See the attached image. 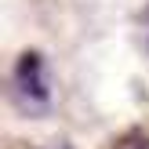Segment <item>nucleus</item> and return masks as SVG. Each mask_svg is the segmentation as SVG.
I'll list each match as a JSON object with an SVG mask.
<instances>
[{"instance_id": "1", "label": "nucleus", "mask_w": 149, "mask_h": 149, "mask_svg": "<svg viewBox=\"0 0 149 149\" xmlns=\"http://www.w3.org/2000/svg\"><path fill=\"white\" fill-rule=\"evenodd\" d=\"M11 102L22 116H47L51 113V73L40 51L18 55L11 69Z\"/></svg>"}, {"instance_id": "2", "label": "nucleus", "mask_w": 149, "mask_h": 149, "mask_svg": "<svg viewBox=\"0 0 149 149\" xmlns=\"http://www.w3.org/2000/svg\"><path fill=\"white\" fill-rule=\"evenodd\" d=\"M113 149H149V127H127L113 142Z\"/></svg>"}, {"instance_id": "3", "label": "nucleus", "mask_w": 149, "mask_h": 149, "mask_svg": "<svg viewBox=\"0 0 149 149\" xmlns=\"http://www.w3.org/2000/svg\"><path fill=\"white\" fill-rule=\"evenodd\" d=\"M142 22H146V40H149V7L142 11Z\"/></svg>"}]
</instances>
